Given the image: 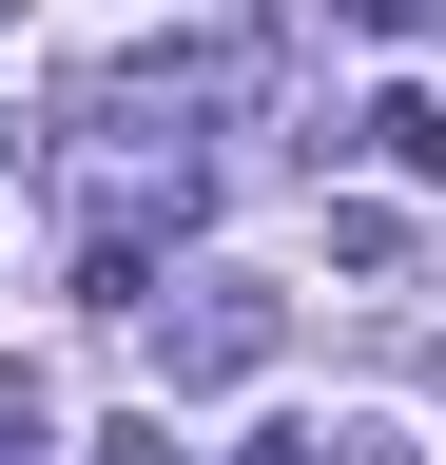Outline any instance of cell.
<instances>
[{
	"label": "cell",
	"instance_id": "cell-1",
	"mask_svg": "<svg viewBox=\"0 0 446 465\" xmlns=\"http://www.w3.org/2000/svg\"><path fill=\"white\" fill-rule=\"evenodd\" d=\"M272 349H292V291H272V272H194L175 311H155V388L213 407V388H253Z\"/></svg>",
	"mask_w": 446,
	"mask_h": 465
},
{
	"label": "cell",
	"instance_id": "cell-2",
	"mask_svg": "<svg viewBox=\"0 0 446 465\" xmlns=\"http://www.w3.org/2000/svg\"><path fill=\"white\" fill-rule=\"evenodd\" d=\"M253 465H408V427H369V407H330V427H272Z\"/></svg>",
	"mask_w": 446,
	"mask_h": 465
},
{
	"label": "cell",
	"instance_id": "cell-3",
	"mask_svg": "<svg viewBox=\"0 0 446 465\" xmlns=\"http://www.w3.org/2000/svg\"><path fill=\"white\" fill-rule=\"evenodd\" d=\"M350 136H369L388 174H446V97H369V116H350Z\"/></svg>",
	"mask_w": 446,
	"mask_h": 465
},
{
	"label": "cell",
	"instance_id": "cell-4",
	"mask_svg": "<svg viewBox=\"0 0 446 465\" xmlns=\"http://www.w3.org/2000/svg\"><path fill=\"white\" fill-rule=\"evenodd\" d=\"M97 465H194V446H175V388H155L136 427H97Z\"/></svg>",
	"mask_w": 446,
	"mask_h": 465
},
{
	"label": "cell",
	"instance_id": "cell-5",
	"mask_svg": "<svg viewBox=\"0 0 446 465\" xmlns=\"http://www.w3.org/2000/svg\"><path fill=\"white\" fill-rule=\"evenodd\" d=\"M39 446H59V427H39V388L0 369V465H39Z\"/></svg>",
	"mask_w": 446,
	"mask_h": 465
},
{
	"label": "cell",
	"instance_id": "cell-6",
	"mask_svg": "<svg viewBox=\"0 0 446 465\" xmlns=\"http://www.w3.org/2000/svg\"><path fill=\"white\" fill-rule=\"evenodd\" d=\"M20 155H39V136H20V116H0V174H20Z\"/></svg>",
	"mask_w": 446,
	"mask_h": 465
},
{
	"label": "cell",
	"instance_id": "cell-7",
	"mask_svg": "<svg viewBox=\"0 0 446 465\" xmlns=\"http://www.w3.org/2000/svg\"><path fill=\"white\" fill-rule=\"evenodd\" d=\"M0 20H20V0H0Z\"/></svg>",
	"mask_w": 446,
	"mask_h": 465
}]
</instances>
